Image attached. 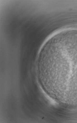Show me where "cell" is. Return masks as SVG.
I'll use <instances>...</instances> for the list:
<instances>
[{
  "label": "cell",
  "mask_w": 77,
  "mask_h": 123,
  "mask_svg": "<svg viewBox=\"0 0 77 123\" xmlns=\"http://www.w3.org/2000/svg\"><path fill=\"white\" fill-rule=\"evenodd\" d=\"M50 63L57 82L61 87H77V47L54 49Z\"/></svg>",
  "instance_id": "1"
},
{
  "label": "cell",
  "mask_w": 77,
  "mask_h": 123,
  "mask_svg": "<svg viewBox=\"0 0 77 123\" xmlns=\"http://www.w3.org/2000/svg\"><path fill=\"white\" fill-rule=\"evenodd\" d=\"M65 32V33H66V32ZM69 33V34H73V33Z\"/></svg>",
  "instance_id": "2"
}]
</instances>
